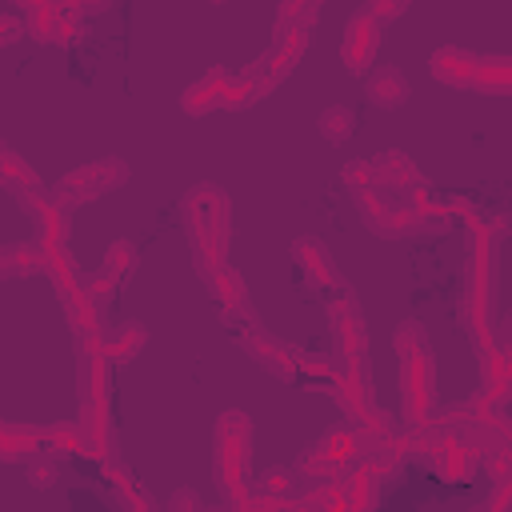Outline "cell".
<instances>
[{"instance_id":"cell-1","label":"cell","mask_w":512,"mask_h":512,"mask_svg":"<svg viewBox=\"0 0 512 512\" xmlns=\"http://www.w3.org/2000/svg\"><path fill=\"white\" fill-rule=\"evenodd\" d=\"M396 352H400V396H404V420L408 424H424L436 400L432 388V356H428V340L424 328L416 320L396 328Z\"/></svg>"},{"instance_id":"cell-2","label":"cell","mask_w":512,"mask_h":512,"mask_svg":"<svg viewBox=\"0 0 512 512\" xmlns=\"http://www.w3.org/2000/svg\"><path fill=\"white\" fill-rule=\"evenodd\" d=\"M120 180H128V168L116 160V156H108V160H96V164H84V168H76L72 176H64L60 184H56V196H52V204H80V200H92V196H104L108 188H116Z\"/></svg>"},{"instance_id":"cell-3","label":"cell","mask_w":512,"mask_h":512,"mask_svg":"<svg viewBox=\"0 0 512 512\" xmlns=\"http://www.w3.org/2000/svg\"><path fill=\"white\" fill-rule=\"evenodd\" d=\"M236 340H240V348H244L256 364H264L272 376H292V372H296V356H300V352H292L284 340H276L272 332H264L256 316L248 320V328H236Z\"/></svg>"},{"instance_id":"cell-4","label":"cell","mask_w":512,"mask_h":512,"mask_svg":"<svg viewBox=\"0 0 512 512\" xmlns=\"http://www.w3.org/2000/svg\"><path fill=\"white\" fill-rule=\"evenodd\" d=\"M380 24L376 20H368L364 12H356L352 20H348V28H344V68L348 72H368V64H372V56H376V48H380Z\"/></svg>"},{"instance_id":"cell-5","label":"cell","mask_w":512,"mask_h":512,"mask_svg":"<svg viewBox=\"0 0 512 512\" xmlns=\"http://www.w3.org/2000/svg\"><path fill=\"white\" fill-rule=\"evenodd\" d=\"M432 76L448 88H476V72H480V56L476 52H464V48H440L432 52L428 60Z\"/></svg>"},{"instance_id":"cell-6","label":"cell","mask_w":512,"mask_h":512,"mask_svg":"<svg viewBox=\"0 0 512 512\" xmlns=\"http://www.w3.org/2000/svg\"><path fill=\"white\" fill-rule=\"evenodd\" d=\"M292 256H296V264H300V272L312 280V284H340V276H336V264H332V256H328V248L316 240V236H304V240H296L292 244Z\"/></svg>"},{"instance_id":"cell-7","label":"cell","mask_w":512,"mask_h":512,"mask_svg":"<svg viewBox=\"0 0 512 512\" xmlns=\"http://www.w3.org/2000/svg\"><path fill=\"white\" fill-rule=\"evenodd\" d=\"M368 96H372V104H380V108H400V104L408 100V80H404V72L392 68V64H384L376 76H368Z\"/></svg>"},{"instance_id":"cell-8","label":"cell","mask_w":512,"mask_h":512,"mask_svg":"<svg viewBox=\"0 0 512 512\" xmlns=\"http://www.w3.org/2000/svg\"><path fill=\"white\" fill-rule=\"evenodd\" d=\"M352 124H356V116H352V108H344V104H332V108L320 112V132H324L328 144L348 140V136H352Z\"/></svg>"},{"instance_id":"cell-9","label":"cell","mask_w":512,"mask_h":512,"mask_svg":"<svg viewBox=\"0 0 512 512\" xmlns=\"http://www.w3.org/2000/svg\"><path fill=\"white\" fill-rule=\"evenodd\" d=\"M144 340H148V332H144L136 320H128V324H124V328H120L104 348H108V356H112V360H132V356L144 348Z\"/></svg>"},{"instance_id":"cell-10","label":"cell","mask_w":512,"mask_h":512,"mask_svg":"<svg viewBox=\"0 0 512 512\" xmlns=\"http://www.w3.org/2000/svg\"><path fill=\"white\" fill-rule=\"evenodd\" d=\"M132 268H136V244H128V240H116V244L108 248L104 272H112L116 280H124V276H128Z\"/></svg>"},{"instance_id":"cell-11","label":"cell","mask_w":512,"mask_h":512,"mask_svg":"<svg viewBox=\"0 0 512 512\" xmlns=\"http://www.w3.org/2000/svg\"><path fill=\"white\" fill-rule=\"evenodd\" d=\"M504 340H508V344H512V316H508V320H504ZM504 352H512V348H504Z\"/></svg>"}]
</instances>
